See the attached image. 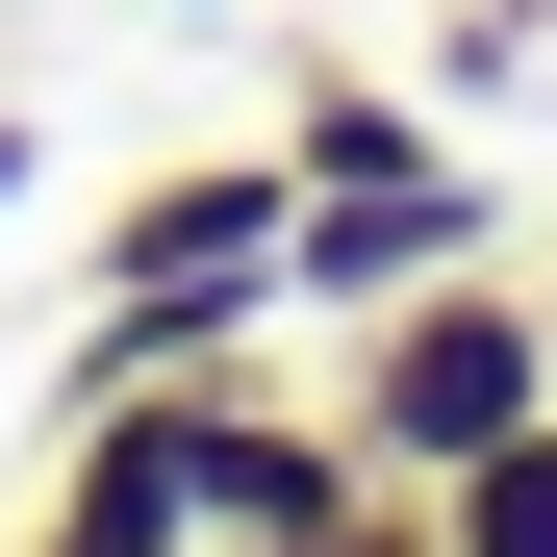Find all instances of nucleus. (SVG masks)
Returning a JSON list of instances; mask_svg holds the SVG:
<instances>
[{
	"label": "nucleus",
	"mask_w": 557,
	"mask_h": 557,
	"mask_svg": "<svg viewBox=\"0 0 557 557\" xmlns=\"http://www.w3.org/2000/svg\"><path fill=\"white\" fill-rule=\"evenodd\" d=\"M330 431H355V482H406V507H431L482 431H532V253H456V278H406V305H355Z\"/></svg>",
	"instance_id": "2"
},
{
	"label": "nucleus",
	"mask_w": 557,
	"mask_h": 557,
	"mask_svg": "<svg viewBox=\"0 0 557 557\" xmlns=\"http://www.w3.org/2000/svg\"><path fill=\"white\" fill-rule=\"evenodd\" d=\"M431 557H557V406H532V431H482V456L431 482Z\"/></svg>",
	"instance_id": "7"
},
{
	"label": "nucleus",
	"mask_w": 557,
	"mask_h": 557,
	"mask_svg": "<svg viewBox=\"0 0 557 557\" xmlns=\"http://www.w3.org/2000/svg\"><path fill=\"white\" fill-rule=\"evenodd\" d=\"M456 253H507V203L431 152V177H355V203L278 228V305H330V330H355V305H406V278H456Z\"/></svg>",
	"instance_id": "4"
},
{
	"label": "nucleus",
	"mask_w": 557,
	"mask_h": 557,
	"mask_svg": "<svg viewBox=\"0 0 557 557\" xmlns=\"http://www.w3.org/2000/svg\"><path fill=\"white\" fill-rule=\"evenodd\" d=\"M278 228H305V177L253 152H177L102 203V253H76V381H177V355H253L278 330Z\"/></svg>",
	"instance_id": "1"
},
{
	"label": "nucleus",
	"mask_w": 557,
	"mask_h": 557,
	"mask_svg": "<svg viewBox=\"0 0 557 557\" xmlns=\"http://www.w3.org/2000/svg\"><path fill=\"white\" fill-rule=\"evenodd\" d=\"M278 557H406V482H381V507H330V532H278Z\"/></svg>",
	"instance_id": "8"
},
{
	"label": "nucleus",
	"mask_w": 557,
	"mask_h": 557,
	"mask_svg": "<svg viewBox=\"0 0 557 557\" xmlns=\"http://www.w3.org/2000/svg\"><path fill=\"white\" fill-rule=\"evenodd\" d=\"M278 177H305V203H355V177H431V102H406V76H278Z\"/></svg>",
	"instance_id": "6"
},
{
	"label": "nucleus",
	"mask_w": 557,
	"mask_h": 557,
	"mask_svg": "<svg viewBox=\"0 0 557 557\" xmlns=\"http://www.w3.org/2000/svg\"><path fill=\"white\" fill-rule=\"evenodd\" d=\"M26 177H51V127H26V102H0V203H26Z\"/></svg>",
	"instance_id": "9"
},
{
	"label": "nucleus",
	"mask_w": 557,
	"mask_h": 557,
	"mask_svg": "<svg viewBox=\"0 0 557 557\" xmlns=\"http://www.w3.org/2000/svg\"><path fill=\"white\" fill-rule=\"evenodd\" d=\"M152 431H177V532H203V557H278V532L381 507V482H355V431H330V406H278L253 355H177Z\"/></svg>",
	"instance_id": "3"
},
{
	"label": "nucleus",
	"mask_w": 557,
	"mask_h": 557,
	"mask_svg": "<svg viewBox=\"0 0 557 557\" xmlns=\"http://www.w3.org/2000/svg\"><path fill=\"white\" fill-rule=\"evenodd\" d=\"M532 406H557V253H532Z\"/></svg>",
	"instance_id": "10"
},
{
	"label": "nucleus",
	"mask_w": 557,
	"mask_h": 557,
	"mask_svg": "<svg viewBox=\"0 0 557 557\" xmlns=\"http://www.w3.org/2000/svg\"><path fill=\"white\" fill-rule=\"evenodd\" d=\"M26 557H203V532H177V431H152V381H76V431H51V507H26Z\"/></svg>",
	"instance_id": "5"
}]
</instances>
